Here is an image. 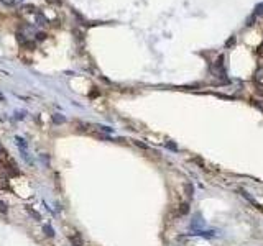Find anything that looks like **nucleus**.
I'll use <instances>...</instances> for the list:
<instances>
[{
	"label": "nucleus",
	"instance_id": "obj_11",
	"mask_svg": "<svg viewBox=\"0 0 263 246\" xmlns=\"http://www.w3.org/2000/svg\"><path fill=\"white\" fill-rule=\"evenodd\" d=\"M257 94L263 95V85H260V84H257Z\"/></svg>",
	"mask_w": 263,
	"mask_h": 246
},
{
	"label": "nucleus",
	"instance_id": "obj_9",
	"mask_svg": "<svg viewBox=\"0 0 263 246\" xmlns=\"http://www.w3.org/2000/svg\"><path fill=\"white\" fill-rule=\"evenodd\" d=\"M186 192H187V197H192V184H187L186 186Z\"/></svg>",
	"mask_w": 263,
	"mask_h": 246
},
{
	"label": "nucleus",
	"instance_id": "obj_12",
	"mask_svg": "<svg viewBox=\"0 0 263 246\" xmlns=\"http://www.w3.org/2000/svg\"><path fill=\"white\" fill-rule=\"evenodd\" d=\"M253 105H255V107H257V108H260V110H262V112H263V105L260 104L258 100H253Z\"/></svg>",
	"mask_w": 263,
	"mask_h": 246
},
{
	"label": "nucleus",
	"instance_id": "obj_13",
	"mask_svg": "<svg viewBox=\"0 0 263 246\" xmlns=\"http://www.w3.org/2000/svg\"><path fill=\"white\" fill-rule=\"evenodd\" d=\"M53 120H55L56 123H61V122H64V118H63V117H59V115H56V117H55V118H53Z\"/></svg>",
	"mask_w": 263,
	"mask_h": 246
},
{
	"label": "nucleus",
	"instance_id": "obj_16",
	"mask_svg": "<svg viewBox=\"0 0 263 246\" xmlns=\"http://www.w3.org/2000/svg\"><path fill=\"white\" fill-rule=\"evenodd\" d=\"M2 151H3V148H2V143H0V153H2Z\"/></svg>",
	"mask_w": 263,
	"mask_h": 246
},
{
	"label": "nucleus",
	"instance_id": "obj_4",
	"mask_svg": "<svg viewBox=\"0 0 263 246\" xmlns=\"http://www.w3.org/2000/svg\"><path fill=\"white\" fill-rule=\"evenodd\" d=\"M43 231L46 233V236H55V230L50 225H43Z\"/></svg>",
	"mask_w": 263,
	"mask_h": 246
},
{
	"label": "nucleus",
	"instance_id": "obj_2",
	"mask_svg": "<svg viewBox=\"0 0 263 246\" xmlns=\"http://www.w3.org/2000/svg\"><path fill=\"white\" fill-rule=\"evenodd\" d=\"M69 241L73 243L74 246H84V241H82V238L79 236V235H71V236H69Z\"/></svg>",
	"mask_w": 263,
	"mask_h": 246
},
{
	"label": "nucleus",
	"instance_id": "obj_6",
	"mask_svg": "<svg viewBox=\"0 0 263 246\" xmlns=\"http://www.w3.org/2000/svg\"><path fill=\"white\" fill-rule=\"evenodd\" d=\"M27 212H28V213H30V215H33V217H35V218H36V220H40V215H38L36 212H35V210L31 208V207H27Z\"/></svg>",
	"mask_w": 263,
	"mask_h": 246
},
{
	"label": "nucleus",
	"instance_id": "obj_10",
	"mask_svg": "<svg viewBox=\"0 0 263 246\" xmlns=\"http://www.w3.org/2000/svg\"><path fill=\"white\" fill-rule=\"evenodd\" d=\"M135 145L138 146V148H141V149H146V148H148V146H146L145 143H141V141H135Z\"/></svg>",
	"mask_w": 263,
	"mask_h": 246
},
{
	"label": "nucleus",
	"instance_id": "obj_15",
	"mask_svg": "<svg viewBox=\"0 0 263 246\" xmlns=\"http://www.w3.org/2000/svg\"><path fill=\"white\" fill-rule=\"evenodd\" d=\"M0 210H2V212H7V207H5L3 202H0Z\"/></svg>",
	"mask_w": 263,
	"mask_h": 246
},
{
	"label": "nucleus",
	"instance_id": "obj_3",
	"mask_svg": "<svg viewBox=\"0 0 263 246\" xmlns=\"http://www.w3.org/2000/svg\"><path fill=\"white\" fill-rule=\"evenodd\" d=\"M189 212V204H181L179 205V208H178V213L179 215H186Z\"/></svg>",
	"mask_w": 263,
	"mask_h": 246
},
{
	"label": "nucleus",
	"instance_id": "obj_5",
	"mask_svg": "<svg viewBox=\"0 0 263 246\" xmlns=\"http://www.w3.org/2000/svg\"><path fill=\"white\" fill-rule=\"evenodd\" d=\"M253 13L257 15V17H258V15H263V3H258L257 7H255V12H253Z\"/></svg>",
	"mask_w": 263,
	"mask_h": 246
},
{
	"label": "nucleus",
	"instance_id": "obj_1",
	"mask_svg": "<svg viewBox=\"0 0 263 246\" xmlns=\"http://www.w3.org/2000/svg\"><path fill=\"white\" fill-rule=\"evenodd\" d=\"M240 194H242V195H243V197H245V199H247V200H248V202H250V204L253 205V207H257V208H260V210H263V207H262V205H258V204H257V200H255L253 197H250V195H248V194H247V192H245V190H243V189H240Z\"/></svg>",
	"mask_w": 263,
	"mask_h": 246
},
{
	"label": "nucleus",
	"instance_id": "obj_14",
	"mask_svg": "<svg viewBox=\"0 0 263 246\" xmlns=\"http://www.w3.org/2000/svg\"><path fill=\"white\" fill-rule=\"evenodd\" d=\"M168 148H169V149H173V151H176V149H178V146H176V145H173V143H168Z\"/></svg>",
	"mask_w": 263,
	"mask_h": 246
},
{
	"label": "nucleus",
	"instance_id": "obj_7",
	"mask_svg": "<svg viewBox=\"0 0 263 246\" xmlns=\"http://www.w3.org/2000/svg\"><path fill=\"white\" fill-rule=\"evenodd\" d=\"M255 20H257V15L253 13V15H252V17H250L248 20H247V26H252V25H253V23H255Z\"/></svg>",
	"mask_w": 263,
	"mask_h": 246
},
{
	"label": "nucleus",
	"instance_id": "obj_8",
	"mask_svg": "<svg viewBox=\"0 0 263 246\" xmlns=\"http://www.w3.org/2000/svg\"><path fill=\"white\" fill-rule=\"evenodd\" d=\"M234 44H235V36H232L230 40L227 41V43H225V48H232Z\"/></svg>",
	"mask_w": 263,
	"mask_h": 246
}]
</instances>
